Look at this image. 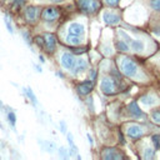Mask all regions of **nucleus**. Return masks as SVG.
Returning a JSON list of instances; mask_svg holds the SVG:
<instances>
[{"instance_id":"nucleus-1","label":"nucleus","mask_w":160,"mask_h":160,"mask_svg":"<svg viewBox=\"0 0 160 160\" xmlns=\"http://www.w3.org/2000/svg\"><path fill=\"white\" fill-rule=\"evenodd\" d=\"M76 2L79 9L88 14H94L100 8V2L98 0H78Z\"/></svg>"},{"instance_id":"nucleus-2","label":"nucleus","mask_w":160,"mask_h":160,"mask_svg":"<svg viewBox=\"0 0 160 160\" xmlns=\"http://www.w3.org/2000/svg\"><path fill=\"white\" fill-rule=\"evenodd\" d=\"M121 70L122 72L129 76V78H134L138 74V65L135 64V61L130 58H124L121 61Z\"/></svg>"},{"instance_id":"nucleus-3","label":"nucleus","mask_w":160,"mask_h":160,"mask_svg":"<svg viewBox=\"0 0 160 160\" xmlns=\"http://www.w3.org/2000/svg\"><path fill=\"white\" fill-rule=\"evenodd\" d=\"M100 89L105 95H112L116 92V84L111 78H104L100 82Z\"/></svg>"},{"instance_id":"nucleus-4","label":"nucleus","mask_w":160,"mask_h":160,"mask_svg":"<svg viewBox=\"0 0 160 160\" xmlns=\"http://www.w3.org/2000/svg\"><path fill=\"white\" fill-rule=\"evenodd\" d=\"M39 12H40V10H39L38 6L29 5V6L25 8V11H24V14H25V19H26L29 22H35V21L38 20Z\"/></svg>"},{"instance_id":"nucleus-5","label":"nucleus","mask_w":160,"mask_h":160,"mask_svg":"<svg viewBox=\"0 0 160 160\" xmlns=\"http://www.w3.org/2000/svg\"><path fill=\"white\" fill-rule=\"evenodd\" d=\"M44 42H45L44 49H46L48 52H54L55 51V48H56V38H55L54 34L46 32L44 35Z\"/></svg>"},{"instance_id":"nucleus-6","label":"nucleus","mask_w":160,"mask_h":160,"mask_svg":"<svg viewBox=\"0 0 160 160\" xmlns=\"http://www.w3.org/2000/svg\"><path fill=\"white\" fill-rule=\"evenodd\" d=\"M75 61L76 60H75L74 55L70 54V52H64L60 58V62H61L62 68H65L66 70H72V68L75 65Z\"/></svg>"},{"instance_id":"nucleus-7","label":"nucleus","mask_w":160,"mask_h":160,"mask_svg":"<svg viewBox=\"0 0 160 160\" xmlns=\"http://www.w3.org/2000/svg\"><path fill=\"white\" fill-rule=\"evenodd\" d=\"M58 16H59V11L56 8L49 6V8L44 9V11H42V19L46 22H52L54 20L58 19Z\"/></svg>"},{"instance_id":"nucleus-8","label":"nucleus","mask_w":160,"mask_h":160,"mask_svg":"<svg viewBox=\"0 0 160 160\" xmlns=\"http://www.w3.org/2000/svg\"><path fill=\"white\" fill-rule=\"evenodd\" d=\"M69 34L70 35H76V36H82L85 34V28L82 24L80 22H72L69 25V29H68Z\"/></svg>"},{"instance_id":"nucleus-9","label":"nucleus","mask_w":160,"mask_h":160,"mask_svg":"<svg viewBox=\"0 0 160 160\" xmlns=\"http://www.w3.org/2000/svg\"><path fill=\"white\" fill-rule=\"evenodd\" d=\"M92 86H94V82H92V80L90 79V80H86V81H82L81 84H79L78 88H76V90H78V92H79L80 95H88V94L91 91Z\"/></svg>"},{"instance_id":"nucleus-10","label":"nucleus","mask_w":160,"mask_h":160,"mask_svg":"<svg viewBox=\"0 0 160 160\" xmlns=\"http://www.w3.org/2000/svg\"><path fill=\"white\" fill-rule=\"evenodd\" d=\"M102 20L109 25H115V24H118L120 21V18H119L118 14H114V12H110V11H105L102 14Z\"/></svg>"},{"instance_id":"nucleus-11","label":"nucleus","mask_w":160,"mask_h":160,"mask_svg":"<svg viewBox=\"0 0 160 160\" xmlns=\"http://www.w3.org/2000/svg\"><path fill=\"white\" fill-rule=\"evenodd\" d=\"M126 132H128V135H129L131 139H138V138L142 136L144 130H142L139 125H130V126L128 128Z\"/></svg>"},{"instance_id":"nucleus-12","label":"nucleus","mask_w":160,"mask_h":160,"mask_svg":"<svg viewBox=\"0 0 160 160\" xmlns=\"http://www.w3.org/2000/svg\"><path fill=\"white\" fill-rule=\"evenodd\" d=\"M128 109H129V114H130L131 116H134V118H142V116H144L142 111L140 110V108L138 106V104H136L135 101H131V102L128 105Z\"/></svg>"},{"instance_id":"nucleus-13","label":"nucleus","mask_w":160,"mask_h":160,"mask_svg":"<svg viewBox=\"0 0 160 160\" xmlns=\"http://www.w3.org/2000/svg\"><path fill=\"white\" fill-rule=\"evenodd\" d=\"M102 158H104L105 160H116V159L122 158V155L119 154L115 149H106V150L104 151V154H102Z\"/></svg>"},{"instance_id":"nucleus-14","label":"nucleus","mask_w":160,"mask_h":160,"mask_svg":"<svg viewBox=\"0 0 160 160\" xmlns=\"http://www.w3.org/2000/svg\"><path fill=\"white\" fill-rule=\"evenodd\" d=\"M86 68H88V62H86L84 59H78V60L75 61V65H74V68H72V71H74V74L76 75V74H79V72H82L84 70H86Z\"/></svg>"},{"instance_id":"nucleus-15","label":"nucleus","mask_w":160,"mask_h":160,"mask_svg":"<svg viewBox=\"0 0 160 160\" xmlns=\"http://www.w3.org/2000/svg\"><path fill=\"white\" fill-rule=\"evenodd\" d=\"M140 101L145 106H151V105H154V104L158 102V99L155 96H152V95H144V96H141Z\"/></svg>"},{"instance_id":"nucleus-16","label":"nucleus","mask_w":160,"mask_h":160,"mask_svg":"<svg viewBox=\"0 0 160 160\" xmlns=\"http://www.w3.org/2000/svg\"><path fill=\"white\" fill-rule=\"evenodd\" d=\"M129 45H130L131 50H134V51H142L144 48H145V45H144V42L141 40H134V39Z\"/></svg>"},{"instance_id":"nucleus-17","label":"nucleus","mask_w":160,"mask_h":160,"mask_svg":"<svg viewBox=\"0 0 160 160\" xmlns=\"http://www.w3.org/2000/svg\"><path fill=\"white\" fill-rule=\"evenodd\" d=\"M6 119H8L9 124H10V126L12 129H15V125H16V115H15V112L11 109H9L6 111Z\"/></svg>"},{"instance_id":"nucleus-18","label":"nucleus","mask_w":160,"mask_h":160,"mask_svg":"<svg viewBox=\"0 0 160 160\" xmlns=\"http://www.w3.org/2000/svg\"><path fill=\"white\" fill-rule=\"evenodd\" d=\"M24 94L28 96V99L31 101V104H32V105H36V104H38L36 96H35V94L32 92L31 88H24Z\"/></svg>"},{"instance_id":"nucleus-19","label":"nucleus","mask_w":160,"mask_h":160,"mask_svg":"<svg viewBox=\"0 0 160 160\" xmlns=\"http://www.w3.org/2000/svg\"><path fill=\"white\" fill-rule=\"evenodd\" d=\"M66 42L71 44V45H80L81 44V39L80 36H76V35H68L66 36Z\"/></svg>"},{"instance_id":"nucleus-20","label":"nucleus","mask_w":160,"mask_h":160,"mask_svg":"<svg viewBox=\"0 0 160 160\" xmlns=\"http://www.w3.org/2000/svg\"><path fill=\"white\" fill-rule=\"evenodd\" d=\"M115 46H116V49H118L119 51H129V44H128L125 40L118 41V42L115 44Z\"/></svg>"},{"instance_id":"nucleus-21","label":"nucleus","mask_w":160,"mask_h":160,"mask_svg":"<svg viewBox=\"0 0 160 160\" xmlns=\"http://www.w3.org/2000/svg\"><path fill=\"white\" fill-rule=\"evenodd\" d=\"M4 24H5L6 29H8V31H9L10 34H14V28H12V24H11V21H10V19H9L8 15L4 16Z\"/></svg>"},{"instance_id":"nucleus-22","label":"nucleus","mask_w":160,"mask_h":160,"mask_svg":"<svg viewBox=\"0 0 160 160\" xmlns=\"http://www.w3.org/2000/svg\"><path fill=\"white\" fill-rule=\"evenodd\" d=\"M151 118L156 124H160V109H156L151 112Z\"/></svg>"},{"instance_id":"nucleus-23","label":"nucleus","mask_w":160,"mask_h":160,"mask_svg":"<svg viewBox=\"0 0 160 160\" xmlns=\"http://www.w3.org/2000/svg\"><path fill=\"white\" fill-rule=\"evenodd\" d=\"M154 155H155V151L152 149H150V148L145 149V151H144V159H152Z\"/></svg>"},{"instance_id":"nucleus-24","label":"nucleus","mask_w":160,"mask_h":160,"mask_svg":"<svg viewBox=\"0 0 160 160\" xmlns=\"http://www.w3.org/2000/svg\"><path fill=\"white\" fill-rule=\"evenodd\" d=\"M34 41L36 42V45H38L39 48L44 49V46H45V42H44V36H35Z\"/></svg>"},{"instance_id":"nucleus-25","label":"nucleus","mask_w":160,"mask_h":160,"mask_svg":"<svg viewBox=\"0 0 160 160\" xmlns=\"http://www.w3.org/2000/svg\"><path fill=\"white\" fill-rule=\"evenodd\" d=\"M119 34H120V36H121V38H122L128 44H130V42L132 41V39H131V38H130V36H129L124 30H119Z\"/></svg>"},{"instance_id":"nucleus-26","label":"nucleus","mask_w":160,"mask_h":160,"mask_svg":"<svg viewBox=\"0 0 160 160\" xmlns=\"http://www.w3.org/2000/svg\"><path fill=\"white\" fill-rule=\"evenodd\" d=\"M21 35H22V38H24V40L26 41V44L28 45H31V38H30V35H29V32L28 31H21Z\"/></svg>"},{"instance_id":"nucleus-27","label":"nucleus","mask_w":160,"mask_h":160,"mask_svg":"<svg viewBox=\"0 0 160 160\" xmlns=\"http://www.w3.org/2000/svg\"><path fill=\"white\" fill-rule=\"evenodd\" d=\"M152 142H154L156 149H160V138H159V135H154L152 136Z\"/></svg>"},{"instance_id":"nucleus-28","label":"nucleus","mask_w":160,"mask_h":160,"mask_svg":"<svg viewBox=\"0 0 160 160\" xmlns=\"http://www.w3.org/2000/svg\"><path fill=\"white\" fill-rule=\"evenodd\" d=\"M151 8L155 10H160V0H151Z\"/></svg>"},{"instance_id":"nucleus-29","label":"nucleus","mask_w":160,"mask_h":160,"mask_svg":"<svg viewBox=\"0 0 160 160\" xmlns=\"http://www.w3.org/2000/svg\"><path fill=\"white\" fill-rule=\"evenodd\" d=\"M104 1H105V4L109 5V6H115V5H118V2H119V0H104Z\"/></svg>"},{"instance_id":"nucleus-30","label":"nucleus","mask_w":160,"mask_h":160,"mask_svg":"<svg viewBox=\"0 0 160 160\" xmlns=\"http://www.w3.org/2000/svg\"><path fill=\"white\" fill-rule=\"evenodd\" d=\"M14 4H16L18 6H21L25 4V0H14Z\"/></svg>"},{"instance_id":"nucleus-31","label":"nucleus","mask_w":160,"mask_h":160,"mask_svg":"<svg viewBox=\"0 0 160 160\" xmlns=\"http://www.w3.org/2000/svg\"><path fill=\"white\" fill-rule=\"evenodd\" d=\"M72 51H74V54H82V52H85V49H74Z\"/></svg>"},{"instance_id":"nucleus-32","label":"nucleus","mask_w":160,"mask_h":160,"mask_svg":"<svg viewBox=\"0 0 160 160\" xmlns=\"http://www.w3.org/2000/svg\"><path fill=\"white\" fill-rule=\"evenodd\" d=\"M60 126H61V131H62V132H65V131H66V125H65V122H64V121H61V122H60Z\"/></svg>"},{"instance_id":"nucleus-33","label":"nucleus","mask_w":160,"mask_h":160,"mask_svg":"<svg viewBox=\"0 0 160 160\" xmlns=\"http://www.w3.org/2000/svg\"><path fill=\"white\" fill-rule=\"evenodd\" d=\"M90 72H91V80H94L95 79V75H96L95 74V70H90Z\"/></svg>"},{"instance_id":"nucleus-34","label":"nucleus","mask_w":160,"mask_h":160,"mask_svg":"<svg viewBox=\"0 0 160 160\" xmlns=\"http://www.w3.org/2000/svg\"><path fill=\"white\" fill-rule=\"evenodd\" d=\"M154 34L158 35V36H160V29H154Z\"/></svg>"},{"instance_id":"nucleus-35","label":"nucleus","mask_w":160,"mask_h":160,"mask_svg":"<svg viewBox=\"0 0 160 160\" xmlns=\"http://www.w3.org/2000/svg\"><path fill=\"white\" fill-rule=\"evenodd\" d=\"M39 60H40V62H45V59H44V56H42V55H40V56H39Z\"/></svg>"},{"instance_id":"nucleus-36","label":"nucleus","mask_w":160,"mask_h":160,"mask_svg":"<svg viewBox=\"0 0 160 160\" xmlns=\"http://www.w3.org/2000/svg\"><path fill=\"white\" fill-rule=\"evenodd\" d=\"M35 69H36V71H38V72H41V68H40L39 65H35Z\"/></svg>"},{"instance_id":"nucleus-37","label":"nucleus","mask_w":160,"mask_h":160,"mask_svg":"<svg viewBox=\"0 0 160 160\" xmlns=\"http://www.w3.org/2000/svg\"><path fill=\"white\" fill-rule=\"evenodd\" d=\"M88 139H89V142H90V144L92 145V142H94V141H92V138H91V136H90L89 134H88Z\"/></svg>"},{"instance_id":"nucleus-38","label":"nucleus","mask_w":160,"mask_h":160,"mask_svg":"<svg viewBox=\"0 0 160 160\" xmlns=\"http://www.w3.org/2000/svg\"><path fill=\"white\" fill-rule=\"evenodd\" d=\"M50 1H52V2H62L64 0H50Z\"/></svg>"},{"instance_id":"nucleus-39","label":"nucleus","mask_w":160,"mask_h":160,"mask_svg":"<svg viewBox=\"0 0 160 160\" xmlns=\"http://www.w3.org/2000/svg\"><path fill=\"white\" fill-rule=\"evenodd\" d=\"M1 108H4V104H2V101L0 100V109H1Z\"/></svg>"}]
</instances>
